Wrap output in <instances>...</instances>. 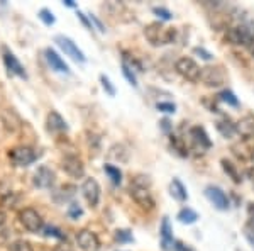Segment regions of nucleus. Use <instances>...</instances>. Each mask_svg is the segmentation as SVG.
Instances as JSON below:
<instances>
[{"instance_id": "34", "label": "nucleus", "mask_w": 254, "mask_h": 251, "mask_svg": "<svg viewBox=\"0 0 254 251\" xmlns=\"http://www.w3.org/2000/svg\"><path fill=\"white\" fill-rule=\"evenodd\" d=\"M158 110H161V112L165 114H175L176 112V105L171 104V102H158Z\"/></svg>"}, {"instance_id": "35", "label": "nucleus", "mask_w": 254, "mask_h": 251, "mask_svg": "<svg viewBox=\"0 0 254 251\" xmlns=\"http://www.w3.org/2000/svg\"><path fill=\"white\" fill-rule=\"evenodd\" d=\"M116 240L119 243H129L132 241V234L126 231V229H119V231H116Z\"/></svg>"}, {"instance_id": "9", "label": "nucleus", "mask_w": 254, "mask_h": 251, "mask_svg": "<svg viewBox=\"0 0 254 251\" xmlns=\"http://www.w3.org/2000/svg\"><path fill=\"white\" fill-rule=\"evenodd\" d=\"M205 195H207V199L210 200V202L214 204L217 209H219V211H227V209L231 207L229 197L225 195V192L222 190V188L210 185V187L205 188Z\"/></svg>"}, {"instance_id": "20", "label": "nucleus", "mask_w": 254, "mask_h": 251, "mask_svg": "<svg viewBox=\"0 0 254 251\" xmlns=\"http://www.w3.org/2000/svg\"><path fill=\"white\" fill-rule=\"evenodd\" d=\"M220 165H222V170L224 173L229 176V178H232V182L234 183H241L243 182V176H241L239 170H237V167L232 162H229V160L222 158L220 160Z\"/></svg>"}, {"instance_id": "33", "label": "nucleus", "mask_w": 254, "mask_h": 251, "mask_svg": "<svg viewBox=\"0 0 254 251\" xmlns=\"http://www.w3.org/2000/svg\"><path fill=\"white\" fill-rule=\"evenodd\" d=\"M43 229L46 231V236L58 238V240H66V236H64L58 228H55V226H46V228H43Z\"/></svg>"}, {"instance_id": "25", "label": "nucleus", "mask_w": 254, "mask_h": 251, "mask_svg": "<svg viewBox=\"0 0 254 251\" xmlns=\"http://www.w3.org/2000/svg\"><path fill=\"white\" fill-rule=\"evenodd\" d=\"M219 100H222L224 104L231 105V107H239V98L236 97V93L232 90L225 88L219 93Z\"/></svg>"}, {"instance_id": "16", "label": "nucleus", "mask_w": 254, "mask_h": 251, "mask_svg": "<svg viewBox=\"0 0 254 251\" xmlns=\"http://www.w3.org/2000/svg\"><path fill=\"white\" fill-rule=\"evenodd\" d=\"M46 60H48L49 67H51L53 70H56V72H60V73H69L68 65L64 63V61L61 60V56L58 55V53L53 51L51 48L46 49Z\"/></svg>"}, {"instance_id": "14", "label": "nucleus", "mask_w": 254, "mask_h": 251, "mask_svg": "<svg viewBox=\"0 0 254 251\" xmlns=\"http://www.w3.org/2000/svg\"><path fill=\"white\" fill-rule=\"evenodd\" d=\"M237 134H241L244 139H254V114H248V116L241 117L236 122Z\"/></svg>"}, {"instance_id": "3", "label": "nucleus", "mask_w": 254, "mask_h": 251, "mask_svg": "<svg viewBox=\"0 0 254 251\" xmlns=\"http://www.w3.org/2000/svg\"><path fill=\"white\" fill-rule=\"evenodd\" d=\"M175 70L180 77H183L188 82H198L200 80V72L202 68L196 65L195 60L188 58V56H183L175 63Z\"/></svg>"}, {"instance_id": "18", "label": "nucleus", "mask_w": 254, "mask_h": 251, "mask_svg": "<svg viewBox=\"0 0 254 251\" xmlns=\"http://www.w3.org/2000/svg\"><path fill=\"white\" fill-rule=\"evenodd\" d=\"M48 129L53 131V133H63V131L68 129V124L58 112L53 110V112L48 114Z\"/></svg>"}, {"instance_id": "12", "label": "nucleus", "mask_w": 254, "mask_h": 251, "mask_svg": "<svg viewBox=\"0 0 254 251\" xmlns=\"http://www.w3.org/2000/svg\"><path fill=\"white\" fill-rule=\"evenodd\" d=\"M61 167H63V170L66 171L69 176H73V178H81V176L85 175V165L78 156H75V155L64 156Z\"/></svg>"}, {"instance_id": "11", "label": "nucleus", "mask_w": 254, "mask_h": 251, "mask_svg": "<svg viewBox=\"0 0 254 251\" xmlns=\"http://www.w3.org/2000/svg\"><path fill=\"white\" fill-rule=\"evenodd\" d=\"M188 134H190V139H191V143H193V146L200 150V153H203L205 150H210L212 148L210 138H208L207 131L203 129L202 126H193Z\"/></svg>"}, {"instance_id": "22", "label": "nucleus", "mask_w": 254, "mask_h": 251, "mask_svg": "<svg viewBox=\"0 0 254 251\" xmlns=\"http://www.w3.org/2000/svg\"><path fill=\"white\" fill-rule=\"evenodd\" d=\"M217 131L224 136V138H232L234 134H237V129H236V124H232L229 119H224V121H219L217 122Z\"/></svg>"}, {"instance_id": "17", "label": "nucleus", "mask_w": 254, "mask_h": 251, "mask_svg": "<svg viewBox=\"0 0 254 251\" xmlns=\"http://www.w3.org/2000/svg\"><path fill=\"white\" fill-rule=\"evenodd\" d=\"M3 61H5L7 68H9L12 73H15V75H19V77H22V78L27 77L26 72H24V67L19 63V60L15 58V56L12 55V53L7 48H3Z\"/></svg>"}, {"instance_id": "1", "label": "nucleus", "mask_w": 254, "mask_h": 251, "mask_svg": "<svg viewBox=\"0 0 254 251\" xmlns=\"http://www.w3.org/2000/svg\"><path fill=\"white\" fill-rule=\"evenodd\" d=\"M144 36L153 46L170 44L178 39V31L175 27H163L161 22H151L144 27Z\"/></svg>"}, {"instance_id": "21", "label": "nucleus", "mask_w": 254, "mask_h": 251, "mask_svg": "<svg viewBox=\"0 0 254 251\" xmlns=\"http://www.w3.org/2000/svg\"><path fill=\"white\" fill-rule=\"evenodd\" d=\"M109 158L112 160H117L121 163H126L129 160V151L124 145H114L112 148L109 150Z\"/></svg>"}, {"instance_id": "46", "label": "nucleus", "mask_w": 254, "mask_h": 251, "mask_svg": "<svg viewBox=\"0 0 254 251\" xmlns=\"http://www.w3.org/2000/svg\"><path fill=\"white\" fill-rule=\"evenodd\" d=\"M64 5H66V7H75V3H73L71 0H64Z\"/></svg>"}, {"instance_id": "40", "label": "nucleus", "mask_w": 254, "mask_h": 251, "mask_svg": "<svg viewBox=\"0 0 254 251\" xmlns=\"http://www.w3.org/2000/svg\"><path fill=\"white\" fill-rule=\"evenodd\" d=\"M53 251H73V248L69 245H66V243H61V245H56L55 248H53Z\"/></svg>"}, {"instance_id": "15", "label": "nucleus", "mask_w": 254, "mask_h": 251, "mask_svg": "<svg viewBox=\"0 0 254 251\" xmlns=\"http://www.w3.org/2000/svg\"><path fill=\"white\" fill-rule=\"evenodd\" d=\"M159 234H161V246L165 251H170L171 246L175 245L173 240V229H171L170 219L168 217H163L161 221V228H159Z\"/></svg>"}, {"instance_id": "24", "label": "nucleus", "mask_w": 254, "mask_h": 251, "mask_svg": "<svg viewBox=\"0 0 254 251\" xmlns=\"http://www.w3.org/2000/svg\"><path fill=\"white\" fill-rule=\"evenodd\" d=\"M178 221L182 222V224H193V222L198 221V214L190 207H183L182 211L178 212Z\"/></svg>"}, {"instance_id": "28", "label": "nucleus", "mask_w": 254, "mask_h": 251, "mask_svg": "<svg viewBox=\"0 0 254 251\" xmlns=\"http://www.w3.org/2000/svg\"><path fill=\"white\" fill-rule=\"evenodd\" d=\"M122 73H124V77H126V80L129 82L132 87H137V77H136V73H134V68L132 67H129L127 63H124L122 61Z\"/></svg>"}, {"instance_id": "42", "label": "nucleus", "mask_w": 254, "mask_h": 251, "mask_svg": "<svg viewBox=\"0 0 254 251\" xmlns=\"http://www.w3.org/2000/svg\"><path fill=\"white\" fill-rule=\"evenodd\" d=\"M90 20H93V22H95V24H97V26H98V29H100L102 32H104V31H105V27H104V26H102V22H100V20H98V19L95 17V15H90Z\"/></svg>"}, {"instance_id": "7", "label": "nucleus", "mask_w": 254, "mask_h": 251, "mask_svg": "<svg viewBox=\"0 0 254 251\" xmlns=\"http://www.w3.org/2000/svg\"><path fill=\"white\" fill-rule=\"evenodd\" d=\"M81 193H83L90 207H97L98 202H100V185L95 178L85 180L83 185H81Z\"/></svg>"}, {"instance_id": "47", "label": "nucleus", "mask_w": 254, "mask_h": 251, "mask_svg": "<svg viewBox=\"0 0 254 251\" xmlns=\"http://www.w3.org/2000/svg\"><path fill=\"white\" fill-rule=\"evenodd\" d=\"M251 156H253V160H254V150H253V153H251Z\"/></svg>"}, {"instance_id": "19", "label": "nucleus", "mask_w": 254, "mask_h": 251, "mask_svg": "<svg viewBox=\"0 0 254 251\" xmlns=\"http://www.w3.org/2000/svg\"><path fill=\"white\" fill-rule=\"evenodd\" d=\"M170 193H171V197H173L175 200H178V202H185V200L188 199V193H187L185 185L180 182L178 178L171 180V183H170Z\"/></svg>"}, {"instance_id": "8", "label": "nucleus", "mask_w": 254, "mask_h": 251, "mask_svg": "<svg viewBox=\"0 0 254 251\" xmlns=\"http://www.w3.org/2000/svg\"><path fill=\"white\" fill-rule=\"evenodd\" d=\"M55 41L58 43V46L63 49L64 53H66L68 56H71L75 61H80V63H83V61H87V58H85V55H83V51L76 46L75 43H73L71 39L68 38V36H56Z\"/></svg>"}, {"instance_id": "38", "label": "nucleus", "mask_w": 254, "mask_h": 251, "mask_svg": "<svg viewBox=\"0 0 254 251\" xmlns=\"http://www.w3.org/2000/svg\"><path fill=\"white\" fill-rule=\"evenodd\" d=\"M173 250H175V251H193V250L190 248V246L185 245V243H182V241H175Z\"/></svg>"}, {"instance_id": "36", "label": "nucleus", "mask_w": 254, "mask_h": 251, "mask_svg": "<svg viewBox=\"0 0 254 251\" xmlns=\"http://www.w3.org/2000/svg\"><path fill=\"white\" fill-rule=\"evenodd\" d=\"M153 12L158 15V17H161V19H165V20H170L171 17H173V14H171V12L168 10V9H165V7H154Z\"/></svg>"}, {"instance_id": "4", "label": "nucleus", "mask_w": 254, "mask_h": 251, "mask_svg": "<svg viewBox=\"0 0 254 251\" xmlns=\"http://www.w3.org/2000/svg\"><path fill=\"white\" fill-rule=\"evenodd\" d=\"M9 158L15 167H29L36 162V153L29 146H17L9 151Z\"/></svg>"}, {"instance_id": "6", "label": "nucleus", "mask_w": 254, "mask_h": 251, "mask_svg": "<svg viewBox=\"0 0 254 251\" xmlns=\"http://www.w3.org/2000/svg\"><path fill=\"white\" fill-rule=\"evenodd\" d=\"M129 193L132 197V200L137 205H141L142 209H154V199L153 193L147 187H139V185L130 183L129 187Z\"/></svg>"}, {"instance_id": "27", "label": "nucleus", "mask_w": 254, "mask_h": 251, "mask_svg": "<svg viewBox=\"0 0 254 251\" xmlns=\"http://www.w3.org/2000/svg\"><path fill=\"white\" fill-rule=\"evenodd\" d=\"M170 141H171V146L178 151L180 156H188V148H187L185 143H183L182 138H178V136H171Z\"/></svg>"}, {"instance_id": "23", "label": "nucleus", "mask_w": 254, "mask_h": 251, "mask_svg": "<svg viewBox=\"0 0 254 251\" xmlns=\"http://www.w3.org/2000/svg\"><path fill=\"white\" fill-rule=\"evenodd\" d=\"M75 193H76L75 185H63V187L58 190V193L55 195V199L58 200V202H68L69 199L75 197Z\"/></svg>"}, {"instance_id": "45", "label": "nucleus", "mask_w": 254, "mask_h": 251, "mask_svg": "<svg viewBox=\"0 0 254 251\" xmlns=\"http://www.w3.org/2000/svg\"><path fill=\"white\" fill-rule=\"evenodd\" d=\"M3 224H5V212L0 209V228H2Z\"/></svg>"}, {"instance_id": "37", "label": "nucleus", "mask_w": 254, "mask_h": 251, "mask_svg": "<svg viewBox=\"0 0 254 251\" xmlns=\"http://www.w3.org/2000/svg\"><path fill=\"white\" fill-rule=\"evenodd\" d=\"M193 53H195V55H200V58L207 60V61H210L212 58H214V55H212V53H208L205 48H195Z\"/></svg>"}, {"instance_id": "44", "label": "nucleus", "mask_w": 254, "mask_h": 251, "mask_svg": "<svg viewBox=\"0 0 254 251\" xmlns=\"http://www.w3.org/2000/svg\"><path fill=\"white\" fill-rule=\"evenodd\" d=\"M246 48H248V51L251 53V55L254 56V38L251 39V43H249V44H248V46H246Z\"/></svg>"}, {"instance_id": "29", "label": "nucleus", "mask_w": 254, "mask_h": 251, "mask_svg": "<svg viewBox=\"0 0 254 251\" xmlns=\"http://www.w3.org/2000/svg\"><path fill=\"white\" fill-rule=\"evenodd\" d=\"M9 251H32V246H31V243H27L24 240H17L10 245Z\"/></svg>"}, {"instance_id": "43", "label": "nucleus", "mask_w": 254, "mask_h": 251, "mask_svg": "<svg viewBox=\"0 0 254 251\" xmlns=\"http://www.w3.org/2000/svg\"><path fill=\"white\" fill-rule=\"evenodd\" d=\"M78 17L81 19V22H83V24H85V26H87V27H88V29H93V27H92V24H90V22H88V20H87V17H85V15H83V14H81V12H78Z\"/></svg>"}, {"instance_id": "39", "label": "nucleus", "mask_w": 254, "mask_h": 251, "mask_svg": "<svg viewBox=\"0 0 254 251\" xmlns=\"http://www.w3.org/2000/svg\"><path fill=\"white\" fill-rule=\"evenodd\" d=\"M159 126H161V129L165 131V133H170V131L173 129V124L170 122V119H163V121L159 122Z\"/></svg>"}, {"instance_id": "2", "label": "nucleus", "mask_w": 254, "mask_h": 251, "mask_svg": "<svg viewBox=\"0 0 254 251\" xmlns=\"http://www.w3.org/2000/svg\"><path fill=\"white\" fill-rule=\"evenodd\" d=\"M225 80H227V75L222 67H205L200 72V82L205 87L219 88L225 84Z\"/></svg>"}, {"instance_id": "30", "label": "nucleus", "mask_w": 254, "mask_h": 251, "mask_svg": "<svg viewBox=\"0 0 254 251\" xmlns=\"http://www.w3.org/2000/svg\"><path fill=\"white\" fill-rule=\"evenodd\" d=\"M100 84H102V87H104V90H105V92L109 93L110 97H114V95H116V87H114V85L110 84L109 77H105V75H100Z\"/></svg>"}, {"instance_id": "5", "label": "nucleus", "mask_w": 254, "mask_h": 251, "mask_svg": "<svg viewBox=\"0 0 254 251\" xmlns=\"http://www.w3.org/2000/svg\"><path fill=\"white\" fill-rule=\"evenodd\" d=\"M19 219H20V222H22L24 228H26L29 233H39L41 229L44 228L43 217L39 216L38 211H34V209H31V207L20 211Z\"/></svg>"}, {"instance_id": "41", "label": "nucleus", "mask_w": 254, "mask_h": 251, "mask_svg": "<svg viewBox=\"0 0 254 251\" xmlns=\"http://www.w3.org/2000/svg\"><path fill=\"white\" fill-rule=\"evenodd\" d=\"M248 216H249V224L254 226V202L248 205Z\"/></svg>"}, {"instance_id": "32", "label": "nucleus", "mask_w": 254, "mask_h": 251, "mask_svg": "<svg viewBox=\"0 0 254 251\" xmlns=\"http://www.w3.org/2000/svg\"><path fill=\"white\" fill-rule=\"evenodd\" d=\"M68 216L71 219H78V217L83 216V209L80 207V204H71L68 207Z\"/></svg>"}, {"instance_id": "31", "label": "nucleus", "mask_w": 254, "mask_h": 251, "mask_svg": "<svg viewBox=\"0 0 254 251\" xmlns=\"http://www.w3.org/2000/svg\"><path fill=\"white\" fill-rule=\"evenodd\" d=\"M39 19L43 20L46 26H53V24H55V15H53V12H49L48 9H41Z\"/></svg>"}, {"instance_id": "26", "label": "nucleus", "mask_w": 254, "mask_h": 251, "mask_svg": "<svg viewBox=\"0 0 254 251\" xmlns=\"http://www.w3.org/2000/svg\"><path fill=\"white\" fill-rule=\"evenodd\" d=\"M104 171L109 175V178L112 180V183L121 185V182H122V171L119 170L117 167H114V165H104Z\"/></svg>"}, {"instance_id": "10", "label": "nucleus", "mask_w": 254, "mask_h": 251, "mask_svg": "<svg viewBox=\"0 0 254 251\" xmlns=\"http://www.w3.org/2000/svg\"><path fill=\"white\" fill-rule=\"evenodd\" d=\"M76 243H78L81 251H98L100 248V241L95 233L88 231V229H81L76 234Z\"/></svg>"}, {"instance_id": "13", "label": "nucleus", "mask_w": 254, "mask_h": 251, "mask_svg": "<svg viewBox=\"0 0 254 251\" xmlns=\"http://www.w3.org/2000/svg\"><path fill=\"white\" fill-rule=\"evenodd\" d=\"M55 171L48 167H39L34 173V185L39 188H51L55 183Z\"/></svg>"}]
</instances>
